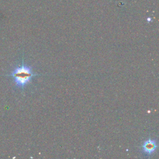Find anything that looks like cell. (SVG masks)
I'll use <instances>...</instances> for the list:
<instances>
[{
    "label": "cell",
    "instance_id": "1",
    "mask_svg": "<svg viewBox=\"0 0 159 159\" xmlns=\"http://www.w3.org/2000/svg\"><path fill=\"white\" fill-rule=\"evenodd\" d=\"M39 75L33 72L32 67L26 65L24 63L22 58V64L20 66L16 67L7 76L13 78L16 85L20 88H24L32 80V78L35 76Z\"/></svg>",
    "mask_w": 159,
    "mask_h": 159
},
{
    "label": "cell",
    "instance_id": "2",
    "mask_svg": "<svg viewBox=\"0 0 159 159\" xmlns=\"http://www.w3.org/2000/svg\"><path fill=\"white\" fill-rule=\"evenodd\" d=\"M158 145L155 140L148 139L142 145V150L143 153L147 156L152 155L156 150Z\"/></svg>",
    "mask_w": 159,
    "mask_h": 159
}]
</instances>
